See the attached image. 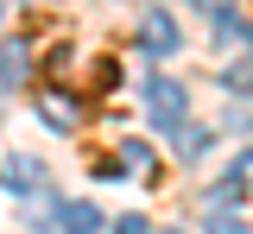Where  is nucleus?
<instances>
[{
	"label": "nucleus",
	"instance_id": "f03ea898",
	"mask_svg": "<svg viewBox=\"0 0 253 234\" xmlns=\"http://www.w3.org/2000/svg\"><path fill=\"white\" fill-rule=\"evenodd\" d=\"M139 51H146V57H171V51H177V19L152 6V13L139 19Z\"/></svg>",
	"mask_w": 253,
	"mask_h": 234
},
{
	"label": "nucleus",
	"instance_id": "0eeeda50",
	"mask_svg": "<svg viewBox=\"0 0 253 234\" xmlns=\"http://www.w3.org/2000/svg\"><path fill=\"white\" fill-rule=\"evenodd\" d=\"M57 228H63V234H95V228H101V215H95L89 202H63V209H57Z\"/></svg>",
	"mask_w": 253,
	"mask_h": 234
},
{
	"label": "nucleus",
	"instance_id": "39448f33",
	"mask_svg": "<svg viewBox=\"0 0 253 234\" xmlns=\"http://www.w3.org/2000/svg\"><path fill=\"white\" fill-rule=\"evenodd\" d=\"M101 177H121V171H133V177H146V171H152V152H146V146H139V139H126L121 152H114V158H101Z\"/></svg>",
	"mask_w": 253,
	"mask_h": 234
},
{
	"label": "nucleus",
	"instance_id": "9b49d317",
	"mask_svg": "<svg viewBox=\"0 0 253 234\" xmlns=\"http://www.w3.org/2000/svg\"><path fill=\"white\" fill-rule=\"evenodd\" d=\"M114 234H146V215H121V222H114Z\"/></svg>",
	"mask_w": 253,
	"mask_h": 234
},
{
	"label": "nucleus",
	"instance_id": "f8f14e48",
	"mask_svg": "<svg viewBox=\"0 0 253 234\" xmlns=\"http://www.w3.org/2000/svg\"><path fill=\"white\" fill-rule=\"evenodd\" d=\"M247 51H253V32H247Z\"/></svg>",
	"mask_w": 253,
	"mask_h": 234
},
{
	"label": "nucleus",
	"instance_id": "f257e3e1",
	"mask_svg": "<svg viewBox=\"0 0 253 234\" xmlns=\"http://www.w3.org/2000/svg\"><path fill=\"white\" fill-rule=\"evenodd\" d=\"M146 108H152V120L158 127H165V133H177V127H184V89H177V82H165V76H152V82H146Z\"/></svg>",
	"mask_w": 253,
	"mask_h": 234
},
{
	"label": "nucleus",
	"instance_id": "423d86ee",
	"mask_svg": "<svg viewBox=\"0 0 253 234\" xmlns=\"http://www.w3.org/2000/svg\"><path fill=\"white\" fill-rule=\"evenodd\" d=\"M38 114H44L57 133H76V127H83V101H70V95H38Z\"/></svg>",
	"mask_w": 253,
	"mask_h": 234
},
{
	"label": "nucleus",
	"instance_id": "1a4fd4ad",
	"mask_svg": "<svg viewBox=\"0 0 253 234\" xmlns=\"http://www.w3.org/2000/svg\"><path fill=\"white\" fill-rule=\"evenodd\" d=\"M209 234H247V228L228 215V202H215V209H209Z\"/></svg>",
	"mask_w": 253,
	"mask_h": 234
},
{
	"label": "nucleus",
	"instance_id": "9d476101",
	"mask_svg": "<svg viewBox=\"0 0 253 234\" xmlns=\"http://www.w3.org/2000/svg\"><path fill=\"white\" fill-rule=\"evenodd\" d=\"M203 152H209V133L203 127H184V158H203Z\"/></svg>",
	"mask_w": 253,
	"mask_h": 234
},
{
	"label": "nucleus",
	"instance_id": "20e7f679",
	"mask_svg": "<svg viewBox=\"0 0 253 234\" xmlns=\"http://www.w3.org/2000/svg\"><path fill=\"white\" fill-rule=\"evenodd\" d=\"M26 76H32L26 38H6V44H0V82H6V89H26Z\"/></svg>",
	"mask_w": 253,
	"mask_h": 234
},
{
	"label": "nucleus",
	"instance_id": "6e6552de",
	"mask_svg": "<svg viewBox=\"0 0 253 234\" xmlns=\"http://www.w3.org/2000/svg\"><path fill=\"white\" fill-rule=\"evenodd\" d=\"M0 177H6L13 190H32V184H44V171L32 165V158H19V152H13V158H0Z\"/></svg>",
	"mask_w": 253,
	"mask_h": 234
},
{
	"label": "nucleus",
	"instance_id": "7ed1b4c3",
	"mask_svg": "<svg viewBox=\"0 0 253 234\" xmlns=\"http://www.w3.org/2000/svg\"><path fill=\"white\" fill-rule=\"evenodd\" d=\"M247 190H253V146H241V152L228 158V177L215 184V202L234 209V202H247Z\"/></svg>",
	"mask_w": 253,
	"mask_h": 234
}]
</instances>
